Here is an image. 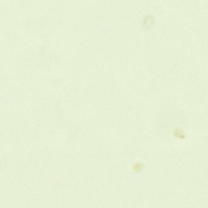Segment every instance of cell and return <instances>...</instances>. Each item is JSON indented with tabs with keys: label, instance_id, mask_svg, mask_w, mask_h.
Returning <instances> with one entry per match:
<instances>
[{
	"label": "cell",
	"instance_id": "obj_1",
	"mask_svg": "<svg viewBox=\"0 0 208 208\" xmlns=\"http://www.w3.org/2000/svg\"><path fill=\"white\" fill-rule=\"evenodd\" d=\"M154 23V19L151 15L147 16L143 21V26L146 29H150L153 26Z\"/></svg>",
	"mask_w": 208,
	"mask_h": 208
}]
</instances>
